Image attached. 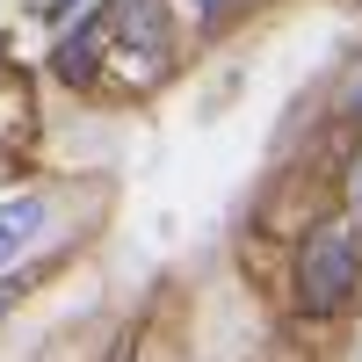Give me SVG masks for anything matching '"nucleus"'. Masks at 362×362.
<instances>
[{
  "instance_id": "obj_1",
  "label": "nucleus",
  "mask_w": 362,
  "mask_h": 362,
  "mask_svg": "<svg viewBox=\"0 0 362 362\" xmlns=\"http://www.w3.org/2000/svg\"><path fill=\"white\" fill-rule=\"evenodd\" d=\"M174 66V22H167V0H102L80 29H66L58 44V73L73 87L102 80V73H124L131 87H153Z\"/></svg>"
},
{
  "instance_id": "obj_2",
  "label": "nucleus",
  "mask_w": 362,
  "mask_h": 362,
  "mask_svg": "<svg viewBox=\"0 0 362 362\" xmlns=\"http://www.w3.org/2000/svg\"><path fill=\"white\" fill-rule=\"evenodd\" d=\"M297 312L305 319H334L355 305L362 290V218H319L297 239V268H290Z\"/></svg>"
},
{
  "instance_id": "obj_3",
  "label": "nucleus",
  "mask_w": 362,
  "mask_h": 362,
  "mask_svg": "<svg viewBox=\"0 0 362 362\" xmlns=\"http://www.w3.org/2000/svg\"><path fill=\"white\" fill-rule=\"evenodd\" d=\"M44 232H51V189L0 196V276H15V261L29 247H44Z\"/></svg>"
},
{
  "instance_id": "obj_4",
  "label": "nucleus",
  "mask_w": 362,
  "mask_h": 362,
  "mask_svg": "<svg viewBox=\"0 0 362 362\" xmlns=\"http://www.w3.org/2000/svg\"><path fill=\"white\" fill-rule=\"evenodd\" d=\"M341 124H362V58H355V73L341 80Z\"/></svg>"
},
{
  "instance_id": "obj_5",
  "label": "nucleus",
  "mask_w": 362,
  "mask_h": 362,
  "mask_svg": "<svg viewBox=\"0 0 362 362\" xmlns=\"http://www.w3.org/2000/svg\"><path fill=\"white\" fill-rule=\"evenodd\" d=\"M239 0H189V15H203V22H218V15H232Z\"/></svg>"
},
{
  "instance_id": "obj_6",
  "label": "nucleus",
  "mask_w": 362,
  "mask_h": 362,
  "mask_svg": "<svg viewBox=\"0 0 362 362\" xmlns=\"http://www.w3.org/2000/svg\"><path fill=\"white\" fill-rule=\"evenodd\" d=\"M348 210L362 218V153H355V167H348Z\"/></svg>"
},
{
  "instance_id": "obj_7",
  "label": "nucleus",
  "mask_w": 362,
  "mask_h": 362,
  "mask_svg": "<svg viewBox=\"0 0 362 362\" xmlns=\"http://www.w3.org/2000/svg\"><path fill=\"white\" fill-rule=\"evenodd\" d=\"M15 297H22V276H0V319L15 312Z\"/></svg>"
},
{
  "instance_id": "obj_8",
  "label": "nucleus",
  "mask_w": 362,
  "mask_h": 362,
  "mask_svg": "<svg viewBox=\"0 0 362 362\" xmlns=\"http://www.w3.org/2000/svg\"><path fill=\"white\" fill-rule=\"evenodd\" d=\"M44 22H58V29H66V22H73V0H44Z\"/></svg>"
}]
</instances>
